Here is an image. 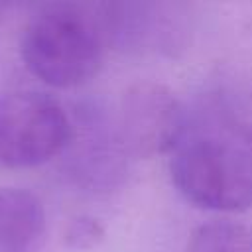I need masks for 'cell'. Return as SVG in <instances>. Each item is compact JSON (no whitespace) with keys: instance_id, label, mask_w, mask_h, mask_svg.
I'll list each match as a JSON object with an SVG mask.
<instances>
[{"instance_id":"6","label":"cell","mask_w":252,"mask_h":252,"mask_svg":"<svg viewBox=\"0 0 252 252\" xmlns=\"http://www.w3.org/2000/svg\"><path fill=\"white\" fill-rule=\"evenodd\" d=\"M185 252H252V228L230 220L201 224L191 234Z\"/></svg>"},{"instance_id":"8","label":"cell","mask_w":252,"mask_h":252,"mask_svg":"<svg viewBox=\"0 0 252 252\" xmlns=\"http://www.w3.org/2000/svg\"><path fill=\"white\" fill-rule=\"evenodd\" d=\"M10 10V4H6V2H0V22L6 18V12Z\"/></svg>"},{"instance_id":"2","label":"cell","mask_w":252,"mask_h":252,"mask_svg":"<svg viewBox=\"0 0 252 252\" xmlns=\"http://www.w3.org/2000/svg\"><path fill=\"white\" fill-rule=\"evenodd\" d=\"M169 173L177 191L201 209H252V158L224 140H183L173 150Z\"/></svg>"},{"instance_id":"5","label":"cell","mask_w":252,"mask_h":252,"mask_svg":"<svg viewBox=\"0 0 252 252\" xmlns=\"http://www.w3.org/2000/svg\"><path fill=\"white\" fill-rule=\"evenodd\" d=\"M45 234L41 201L20 187H0V252H35Z\"/></svg>"},{"instance_id":"4","label":"cell","mask_w":252,"mask_h":252,"mask_svg":"<svg viewBox=\"0 0 252 252\" xmlns=\"http://www.w3.org/2000/svg\"><path fill=\"white\" fill-rule=\"evenodd\" d=\"M120 130L124 146L134 156H159L183 142L185 112L179 98L167 87L138 83L124 93Z\"/></svg>"},{"instance_id":"3","label":"cell","mask_w":252,"mask_h":252,"mask_svg":"<svg viewBox=\"0 0 252 252\" xmlns=\"http://www.w3.org/2000/svg\"><path fill=\"white\" fill-rule=\"evenodd\" d=\"M73 138V122L55 98L35 91L0 96V165H41L59 156Z\"/></svg>"},{"instance_id":"7","label":"cell","mask_w":252,"mask_h":252,"mask_svg":"<svg viewBox=\"0 0 252 252\" xmlns=\"http://www.w3.org/2000/svg\"><path fill=\"white\" fill-rule=\"evenodd\" d=\"M104 236V228L102 224L93 219V217H77L71 220L69 228H67V244L77 248V250H87L96 246Z\"/></svg>"},{"instance_id":"1","label":"cell","mask_w":252,"mask_h":252,"mask_svg":"<svg viewBox=\"0 0 252 252\" xmlns=\"http://www.w3.org/2000/svg\"><path fill=\"white\" fill-rule=\"evenodd\" d=\"M104 24L87 6H41L26 24L20 55L28 71L55 89L91 81L104 61Z\"/></svg>"}]
</instances>
